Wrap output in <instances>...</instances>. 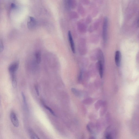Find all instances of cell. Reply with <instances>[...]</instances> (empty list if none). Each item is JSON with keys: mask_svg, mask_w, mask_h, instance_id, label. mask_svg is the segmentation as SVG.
<instances>
[{"mask_svg": "<svg viewBox=\"0 0 139 139\" xmlns=\"http://www.w3.org/2000/svg\"><path fill=\"white\" fill-rule=\"evenodd\" d=\"M108 25V19L107 17H105L103 22L102 32L103 40L104 43L107 41Z\"/></svg>", "mask_w": 139, "mask_h": 139, "instance_id": "cell-1", "label": "cell"}, {"mask_svg": "<svg viewBox=\"0 0 139 139\" xmlns=\"http://www.w3.org/2000/svg\"><path fill=\"white\" fill-rule=\"evenodd\" d=\"M11 121L14 127H18L19 126V121L16 114L15 112H12L10 114Z\"/></svg>", "mask_w": 139, "mask_h": 139, "instance_id": "cell-2", "label": "cell"}, {"mask_svg": "<svg viewBox=\"0 0 139 139\" xmlns=\"http://www.w3.org/2000/svg\"><path fill=\"white\" fill-rule=\"evenodd\" d=\"M19 66V63L16 62L11 64L9 67V71L10 75L15 74L16 71L18 69Z\"/></svg>", "mask_w": 139, "mask_h": 139, "instance_id": "cell-3", "label": "cell"}, {"mask_svg": "<svg viewBox=\"0 0 139 139\" xmlns=\"http://www.w3.org/2000/svg\"><path fill=\"white\" fill-rule=\"evenodd\" d=\"M68 37L71 50L72 52L73 53H75L76 52L75 46L72 34L70 31L68 32Z\"/></svg>", "mask_w": 139, "mask_h": 139, "instance_id": "cell-4", "label": "cell"}, {"mask_svg": "<svg viewBox=\"0 0 139 139\" xmlns=\"http://www.w3.org/2000/svg\"><path fill=\"white\" fill-rule=\"evenodd\" d=\"M37 22L36 20L33 17L30 16L27 23L28 28L31 29L34 28L36 26Z\"/></svg>", "mask_w": 139, "mask_h": 139, "instance_id": "cell-5", "label": "cell"}, {"mask_svg": "<svg viewBox=\"0 0 139 139\" xmlns=\"http://www.w3.org/2000/svg\"><path fill=\"white\" fill-rule=\"evenodd\" d=\"M122 55L121 52L119 51H117L115 53V62L116 65L119 67L121 64Z\"/></svg>", "mask_w": 139, "mask_h": 139, "instance_id": "cell-6", "label": "cell"}, {"mask_svg": "<svg viewBox=\"0 0 139 139\" xmlns=\"http://www.w3.org/2000/svg\"><path fill=\"white\" fill-rule=\"evenodd\" d=\"M104 63V62L101 61L100 60H98V69L99 75L101 78H102L103 77V67Z\"/></svg>", "mask_w": 139, "mask_h": 139, "instance_id": "cell-7", "label": "cell"}, {"mask_svg": "<svg viewBox=\"0 0 139 139\" xmlns=\"http://www.w3.org/2000/svg\"><path fill=\"white\" fill-rule=\"evenodd\" d=\"M29 133L31 139H40L33 130H29Z\"/></svg>", "mask_w": 139, "mask_h": 139, "instance_id": "cell-8", "label": "cell"}, {"mask_svg": "<svg viewBox=\"0 0 139 139\" xmlns=\"http://www.w3.org/2000/svg\"><path fill=\"white\" fill-rule=\"evenodd\" d=\"M10 75L11 77L12 86L14 88H15L17 86V81L15 73L11 74Z\"/></svg>", "mask_w": 139, "mask_h": 139, "instance_id": "cell-9", "label": "cell"}, {"mask_svg": "<svg viewBox=\"0 0 139 139\" xmlns=\"http://www.w3.org/2000/svg\"><path fill=\"white\" fill-rule=\"evenodd\" d=\"M35 57L37 63L38 64H40L41 61V56L40 52L39 51H37L35 53Z\"/></svg>", "mask_w": 139, "mask_h": 139, "instance_id": "cell-10", "label": "cell"}, {"mask_svg": "<svg viewBox=\"0 0 139 139\" xmlns=\"http://www.w3.org/2000/svg\"><path fill=\"white\" fill-rule=\"evenodd\" d=\"M42 103L44 107L46 109H47L48 111L51 114V115L54 116H56V115L55 113L53 110L50 108L49 107V106H48L47 105H46L45 104H44V102L43 101L42 102Z\"/></svg>", "mask_w": 139, "mask_h": 139, "instance_id": "cell-11", "label": "cell"}, {"mask_svg": "<svg viewBox=\"0 0 139 139\" xmlns=\"http://www.w3.org/2000/svg\"><path fill=\"white\" fill-rule=\"evenodd\" d=\"M22 95L24 107L26 109H27V105L25 95L24 93L23 92H22Z\"/></svg>", "mask_w": 139, "mask_h": 139, "instance_id": "cell-12", "label": "cell"}, {"mask_svg": "<svg viewBox=\"0 0 139 139\" xmlns=\"http://www.w3.org/2000/svg\"><path fill=\"white\" fill-rule=\"evenodd\" d=\"M105 137V139H113L111 134L109 132L106 133Z\"/></svg>", "mask_w": 139, "mask_h": 139, "instance_id": "cell-13", "label": "cell"}, {"mask_svg": "<svg viewBox=\"0 0 139 139\" xmlns=\"http://www.w3.org/2000/svg\"><path fill=\"white\" fill-rule=\"evenodd\" d=\"M35 89L37 95L38 96L40 95V92L39 91V88L38 86L37 85H35Z\"/></svg>", "mask_w": 139, "mask_h": 139, "instance_id": "cell-14", "label": "cell"}, {"mask_svg": "<svg viewBox=\"0 0 139 139\" xmlns=\"http://www.w3.org/2000/svg\"><path fill=\"white\" fill-rule=\"evenodd\" d=\"M4 48V47L3 42L1 40V42H0V51H1V52H2L3 51Z\"/></svg>", "mask_w": 139, "mask_h": 139, "instance_id": "cell-15", "label": "cell"}, {"mask_svg": "<svg viewBox=\"0 0 139 139\" xmlns=\"http://www.w3.org/2000/svg\"><path fill=\"white\" fill-rule=\"evenodd\" d=\"M11 6V8L13 9L15 8L16 7L15 4L14 3H12Z\"/></svg>", "mask_w": 139, "mask_h": 139, "instance_id": "cell-16", "label": "cell"}, {"mask_svg": "<svg viewBox=\"0 0 139 139\" xmlns=\"http://www.w3.org/2000/svg\"><path fill=\"white\" fill-rule=\"evenodd\" d=\"M89 139H96L94 137L92 136H91Z\"/></svg>", "mask_w": 139, "mask_h": 139, "instance_id": "cell-17", "label": "cell"}, {"mask_svg": "<svg viewBox=\"0 0 139 139\" xmlns=\"http://www.w3.org/2000/svg\"><path fill=\"white\" fill-rule=\"evenodd\" d=\"M137 26L139 27V19L138 20L137 22Z\"/></svg>", "mask_w": 139, "mask_h": 139, "instance_id": "cell-18", "label": "cell"}]
</instances>
